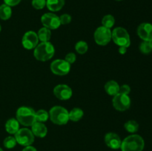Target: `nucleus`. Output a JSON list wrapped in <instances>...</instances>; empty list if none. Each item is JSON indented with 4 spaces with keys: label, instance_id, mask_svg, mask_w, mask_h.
Instances as JSON below:
<instances>
[{
    "label": "nucleus",
    "instance_id": "obj_29",
    "mask_svg": "<svg viewBox=\"0 0 152 151\" xmlns=\"http://www.w3.org/2000/svg\"><path fill=\"white\" fill-rule=\"evenodd\" d=\"M59 20H60L61 25H68L71 22V16L69 14L65 13L59 17Z\"/></svg>",
    "mask_w": 152,
    "mask_h": 151
},
{
    "label": "nucleus",
    "instance_id": "obj_10",
    "mask_svg": "<svg viewBox=\"0 0 152 151\" xmlns=\"http://www.w3.org/2000/svg\"><path fill=\"white\" fill-rule=\"evenodd\" d=\"M71 65L65 60L56 59L50 65V70L58 76H65L69 73Z\"/></svg>",
    "mask_w": 152,
    "mask_h": 151
},
{
    "label": "nucleus",
    "instance_id": "obj_13",
    "mask_svg": "<svg viewBox=\"0 0 152 151\" xmlns=\"http://www.w3.org/2000/svg\"><path fill=\"white\" fill-rule=\"evenodd\" d=\"M105 143L108 147L113 150H117L121 147L122 141L117 133H108L105 136Z\"/></svg>",
    "mask_w": 152,
    "mask_h": 151
},
{
    "label": "nucleus",
    "instance_id": "obj_25",
    "mask_svg": "<svg viewBox=\"0 0 152 151\" xmlns=\"http://www.w3.org/2000/svg\"><path fill=\"white\" fill-rule=\"evenodd\" d=\"M75 49L77 52L80 54H84L88 51V45L87 43L84 41H80L76 44Z\"/></svg>",
    "mask_w": 152,
    "mask_h": 151
},
{
    "label": "nucleus",
    "instance_id": "obj_37",
    "mask_svg": "<svg viewBox=\"0 0 152 151\" xmlns=\"http://www.w3.org/2000/svg\"><path fill=\"white\" fill-rule=\"evenodd\" d=\"M116 1H123V0H116Z\"/></svg>",
    "mask_w": 152,
    "mask_h": 151
},
{
    "label": "nucleus",
    "instance_id": "obj_11",
    "mask_svg": "<svg viewBox=\"0 0 152 151\" xmlns=\"http://www.w3.org/2000/svg\"><path fill=\"white\" fill-rule=\"evenodd\" d=\"M39 38L37 33L34 31H28L22 37V45L28 50L34 49L38 45Z\"/></svg>",
    "mask_w": 152,
    "mask_h": 151
},
{
    "label": "nucleus",
    "instance_id": "obj_31",
    "mask_svg": "<svg viewBox=\"0 0 152 151\" xmlns=\"http://www.w3.org/2000/svg\"><path fill=\"white\" fill-rule=\"evenodd\" d=\"M131 92V88L129 85L127 84H123V85L120 86V90H119V93H122V94L129 95Z\"/></svg>",
    "mask_w": 152,
    "mask_h": 151
},
{
    "label": "nucleus",
    "instance_id": "obj_20",
    "mask_svg": "<svg viewBox=\"0 0 152 151\" xmlns=\"http://www.w3.org/2000/svg\"><path fill=\"white\" fill-rule=\"evenodd\" d=\"M38 36L39 40L42 41V42H46L50 40V36H51V33H50V29L47 28H42L38 31Z\"/></svg>",
    "mask_w": 152,
    "mask_h": 151
},
{
    "label": "nucleus",
    "instance_id": "obj_6",
    "mask_svg": "<svg viewBox=\"0 0 152 151\" xmlns=\"http://www.w3.org/2000/svg\"><path fill=\"white\" fill-rule=\"evenodd\" d=\"M15 139L16 142L22 146H30L34 142V135L32 131L28 128L19 129L15 133Z\"/></svg>",
    "mask_w": 152,
    "mask_h": 151
},
{
    "label": "nucleus",
    "instance_id": "obj_1",
    "mask_svg": "<svg viewBox=\"0 0 152 151\" xmlns=\"http://www.w3.org/2000/svg\"><path fill=\"white\" fill-rule=\"evenodd\" d=\"M145 142L143 139L139 135H131L122 142V151H142Z\"/></svg>",
    "mask_w": 152,
    "mask_h": 151
},
{
    "label": "nucleus",
    "instance_id": "obj_27",
    "mask_svg": "<svg viewBox=\"0 0 152 151\" xmlns=\"http://www.w3.org/2000/svg\"><path fill=\"white\" fill-rule=\"evenodd\" d=\"M140 50L141 51V53H144V54H148L152 51V49L150 47L149 44H148V41H143L140 45Z\"/></svg>",
    "mask_w": 152,
    "mask_h": 151
},
{
    "label": "nucleus",
    "instance_id": "obj_26",
    "mask_svg": "<svg viewBox=\"0 0 152 151\" xmlns=\"http://www.w3.org/2000/svg\"><path fill=\"white\" fill-rule=\"evenodd\" d=\"M16 140L15 137H12V136H8L6 139H4L3 144H4V147L7 148V149H12L14 147L16 144Z\"/></svg>",
    "mask_w": 152,
    "mask_h": 151
},
{
    "label": "nucleus",
    "instance_id": "obj_9",
    "mask_svg": "<svg viewBox=\"0 0 152 151\" xmlns=\"http://www.w3.org/2000/svg\"><path fill=\"white\" fill-rule=\"evenodd\" d=\"M41 22L45 28L50 30H56L61 25L59 16L53 13H46L41 17Z\"/></svg>",
    "mask_w": 152,
    "mask_h": 151
},
{
    "label": "nucleus",
    "instance_id": "obj_32",
    "mask_svg": "<svg viewBox=\"0 0 152 151\" xmlns=\"http://www.w3.org/2000/svg\"><path fill=\"white\" fill-rule=\"evenodd\" d=\"M22 0H4V4H7L10 7H13V6H16L20 3Z\"/></svg>",
    "mask_w": 152,
    "mask_h": 151
},
{
    "label": "nucleus",
    "instance_id": "obj_5",
    "mask_svg": "<svg viewBox=\"0 0 152 151\" xmlns=\"http://www.w3.org/2000/svg\"><path fill=\"white\" fill-rule=\"evenodd\" d=\"M111 38L116 44L120 47H129L131 44V39L128 31L125 28L119 27L111 32Z\"/></svg>",
    "mask_w": 152,
    "mask_h": 151
},
{
    "label": "nucleus",
    "instance_id": "obj_23",
    "mask_svg": "<svg viewBox=\"0 0 152 151\" xmlns=\"http://www.w3.org/2000/svg\"><path fill=\"white\" fill-rule=\"evenodd\" d=\"M114 23H115V19H114V16L112 15H106L102 18V26L107 28H111L114 26Z\"/></svg>",
    "mask_w": 152,
    "mask_h": 151
},
{
    "label": "nucleus",
    "instance_id": "obj_3",
    "mask_svg": "<svg viewBox=\"0 0 152 151\" xmlns=\"http://www.w3.org/2000/svg\"><path fill=\"white\" fill-rule=\"evenodd\" d=\"M16 119L24 126H32L36 122V112L28 107H21L16 111Z\"/></svg>",
    "mask_w": 152,
    "mask_h": 151
},
{
    "label": "nucleus",
    "instance_id": "obj_2",
    "mask_svg": "<svg viewBox=\"0 0 152 151\" xmlns=\"http://www.w3.org/2000/svg\"><path fill=\"white\" fill-rule=\"evenodd\" d=\"M54 53L55 49L53 44L49 41H46L40 43L35 47L34 55L37 60L45 62L51 59Z\"/></svg>",
    "mask_w": 152,
    "mask_h": 151
},
{
    "label": "nucleus",
    "instance_id": "obj_36",
    "mask_svg": "<svg viewBox=\"0 0 152 151\" xmlns=\"http://www.w3.org/2000/svg\"><path fill=\"white\" fill-rule=\"evenodd\" d=\"M0 151H3V150H2V149H1V147H0Z\"/></svg>",
    "mask_w": 152,
    "mask_h": 151
},
{
    "label": "nucleus",
    "instance_id": "obj_15",
    "mask_svg": "<svg viewBox=\"0 0 152 151\" xmlns=\"http://www.w3.org/2000/svg\"><path fill=\"white\" fill-rule=\"evenodd\" d=\"M31 131L34 136L39 138H44L48 133L47 127L42 122L36 121L31 126Z\"/></svg>",
    "mask_w": 152,
    "mask_h": 151
},
{
    "label": "nucleus",
    "instance_id": "obj_17",
    "mask_svg": "<svg viewBox=\"0 0 152 151\" xmlns=\"http://www.w3.org/2000/svg\"><path fill=\"white\" fill-rule=\"evenodd\" d=\"M6 131L10 134H15L19 130V123L16 118H10L5 124Z\"/></svg>",
    "mask_w": 152,
    "mask_h": 151
},
{
    "label": "nucleus",
    "instance_id": "obj_7",
    "mask_svg": "<svg viewBox=\"0 0 152 151\" xmlns=\"http://www.w3.org/2000/svg\"><path fill=\"white\" fill-rule=\"evenodd\" d=\"M111 39V31L109 28L99 27L95 30L94 40L99 45L105 46L110 42Z\"/></svg>",
    "mask_w": 152,
    "mask_h": 151
},
{
    "label": "nucleus",
    "instance_id": "obj_21",
    "mask_svg": "<svg viewBox=\"0 0 152 151\" xmlns=\"http://www.w3.org/2000/svg\"><path fill=\"white\" fill-rule=\"evenodd\" d=\"M84 113L80 108L76 107L71 110L69 113V119L72 121H78L83 117Z\"/></svg>",
    "mask_w": 152,
    "mask_h": 151
},
{
    "label": "nucleus",
    "instance_id": "obj_24",
    "mask_svg": "<svg viewBox=\"0 0 152 151\" xmlns=\"http://www.w3.org/2000/svg\"><path fill=\"white\" fill-rule=\"evenodd\" d=\"M49 118V113L45 110H39L36 112V121L39 122H45Z\"/></svg>",
    "mask_w": 152,
    "mask_h": 151
},
{
    "label": "nucleus",
    "instance_id": "obj_16",
    "mask_svg": "<svg viewBox=\"0 0 152 151\" xmlns=\"http://www.w3.org/2000/svg\"><path fill=\"white\" fill-rule=\"evenodd\" d=\"M65 1V0H46V6L50 11L56 12L63 7Z\"/></svg>",
    "mask_w": 152,
    "mask_h": 151
},
{
    "label": "nucleus",
    "instance_id": "obj_38",
    "mask_svg": "<svg viewBox=\"0 0 152 151\" xmlns=\"http://www.w3.org/2000/svg\"><path fill=\"white\" fill-rule=\"evenodd\" d=\"M1 25H0V31H1Z\"/></svg>",
    "mask_w": 152,
    "mask_h": 151
},
{
    "label": "nucleus",
    "instance_id": "obj_19",
    "mask_svg": "<svg viewBox=\"0 0 152 151\" xmlns=\"http://www.w3.org/2000/svg\"><path fill=\"white\" fill-rule=\"evenodd\" d=\"M11 7L6 4H3L0 6V19L2 20H7L11 17Z\"/></svg>",
    "mask_w": 152,
    "mask_h": 151
},
{
    "label": "nucleus",
    "instance_id": "obj_8",
    "mask_svg": "<svg viewBox=\"0 0 152 151\" xmlns=\"http://www.w3.org/2000/svg\"><path fill=\"white\" fill-rule=\"evenodd\" d=\"M113 105L114 108L119 111H125L130 107L131 99L129 95L117 93L113 99Z\"/></svg>",
    "mask_w": 152,
    "mask_h": 151
},
{
    "label": "nucleus",
    "instance_id": "obj_18",
    "mask_svg": "<svg viewBox=\"0 0 152 151\" xmlns=\"http://www.w3.org/2000/svg\"><path fill=\"white\" fill-rule=\"evenodd\" d=\"M105 90L108 95L114 96L119 93L120 85L115 81H109L105 84Z\"/></svg>",
    "mask_w": 152,
    "mask_h": 151
},
{
    "label": "nucleus",
    "instance_id": "obj_30",
    "mask_svg": "<svg viewBox=\"0 0 152 151\" xmlns=\"http://www.w3.org/2000/svg\"><path fill=\"white\" fill-rule=\"evenodd\" d=\"M76 59H77V56H76V55L74 54V53H68V54L66 55V56H65V61H66L68 64H70V65L74 63L76 61Z\"/></svg>",
    "mask_w": 152,
    "mask_h": 151
},
{
    "label": "nucleus",
    "instance_id": "obj_4",
    "mask_svg": "<svg viewBox=\"0 0 152 151\" xmlns=\"http://www.w3.org/2000/svg\"><path fill=\"white\" fill-rule=\"evenodd\" d=\"M49 117L53 123L58 125L66 124L69 120V113L61 106H54L50 110Z\"/></svg>",
    "mask_w": 152,
    "mask_h": 151
},
{
    "label": "nucleus",
    "instance_id": "obj_35",
    "mask_svg": "<svg viewBox=\"0 0 152 151\" xmlns=\"http://www.w3.org/2000/svg\"><path fill=\"white\" fill-rule=\"evenodd\" d=\"M148 44H149L150 47H151V48L152 49V38L150 40V41H148Z\"/></svg>",
    "mask_w": 152,
    "mask_h": 151
},
{
    "label": "nucleus",
    "instance_id": "obj_34",
    "mask_svg": "<svg viewBox=\"0 0 152 151\" xmlns=\"http://www.w3.org/2000/svg\"><path fill=\"white\" fill-rule=\"evenodd\" d=\"M127 51V47H119V52H120V54H125Z\"/></svg>",
    "mask_w": 152,
    "mask_h": 151
},
{
    "label": "nucleus",
    "instance_id": "obj_33",
    "mask_svg": "<svg viewBox=\"0 0 152 151\" xmlns=\"http://www.w3.org/2000/svg\"><path fill=\"white\" fill-rule=\"evenodd\" d=\"M22 151H37V150L34 147H32L31 145H30V146L25 147L22 150Z\"/></svg>",
    "mask_w": 152,
    "mask_h": 151
},
{
    "label": "nucleus",
    "instance_id": "obj_22",
    "mask_svg": "<svg viewBox=\"0 0 152 151\" xmlns=\"http://www.w3.org/2000/svg\"><path fill=\"white\" fill-rule=\"evenodd\" d=\"M125 129L127 130L129 133H136L137 131L139 129V124L137 121H134V120H130V121H128L124 125Z\"/></svg>",
    "mask_w": 152,
    "mask_h": 151
},
{
    "label": "nucleus",
    "instance_id": "obj_14",
    "mask_svg": "<svg viewBox=\"0 0 152 151\" xmlns=\"http://www.w3.org/2000/svg\"><path fill=\"white\" fill-rule=\"evenodd\" d=\"M137 34L143 41H148L152 38V25L150 23H142L138 27Z\"/></svg>",
    "mask_w": 152,
    "mask_h": 151
},
{
    "label": "nucleus",
    "instance_id": "obj_12",
    "mask_svg": "<svg viewBox=\"0 0 152 151\" xmlns=\"http://www.w3.org/2000/svg\"><path fill=\"white\" fill-rule=\"evenodd\" d=\"M53 93L60 100H68L72 96V90L66 84H59L54 87Z\"/></svg>",
    "mask_w": 152,
    "mask_h": 151
},
{
    "label": "nucleus",
    "instance_id": "obj_28",
    "mask_svg": "<svg viewBox=\"0 0 152 151\" xmlns=\"http://www.w3.org/2000/svg\"><path fill=\"white\" fill-rule=\"evenodd\" d=\"M33 7L37 10H41L43 9L46 5V0H32Z\"/></svg>",
    "mask_w": 152,
    "mask_h": 151
}]
</instances>
